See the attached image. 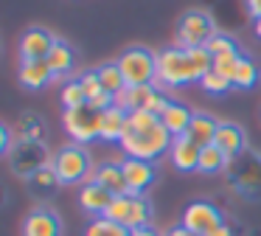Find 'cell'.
I'll return each mask as SVG.
<instances>
[{"label":"cell","mask_w":261,"mask_h":236,"mask_svg":"<svg viewBox=\"0 0 261 236\" xmlns=\"http://www.w3.org/2000/svg\"><path fill=\"white\" fill-rule=\"evenodd\" d=\"M171 144H174V135L163 127L160 115H154L149 110H138L126 115V129L118 146L126 157L154 163L158 157L169 155Z\"/></svg>","instance_id":"1"},{"label":"cell","mask_w":261,"mask_h":236,"mask_svg":"<svg viewBox=\"0 0 261 236\" xmlns=\"http://www.w3.org/2000/svg\"><path fill=\"white\" fill-rule=\"evenodd\" d=\"M208 70H214V56L205 45L202 48L171 45L158 51V84H163L166 90L199 82Z\"/></svg>","instance_id":"2"},{"label":"cell","mask_w":261,"mask_h":236,"mask_svg":"<svg viewBox=\"0 0 261 236\" xmlns=\"http://www.w3.org/2000/svg\"><path fill=\"white\" fill-rule=\"evenodd\" d=\"M227 185L236 188L244 200H261V152L244 149L242 155L230 157L225 169Z\"/></svg>","instance_id":"3"},{"label":"cell","mask_w":261,"mask_h":236,"mask_svg":"<svg viewBox=\"0 0 261 236\" xmlns=\"http://www.w3.org/2000/svg\"><path fill=\"white\" fill-rule=\"evenodd\" d=\"M54 172H57L59 183L62 185H82L93 177V160L90 152L85 149L82 144H65L62 149L54 155Z\"/></svg>","instance_id":"4"},{"label":"cell","mask_w":261,"mask_h":236,"mask_svg":"<svg viewBox=\"0 0 261 236\" xmlns=\"http://www.w3.org/2000/svg\"><path fill=\"white\" fill-rule=\"evenodd\" d=\"M6 157H9L12 172L17 174V177H23V180H29L34 172H40V169H45V166L54 163V155L48 152L45 140H29V138L14 140Z\"/></svg>","instance_id":"5"},{"label":"cell","mask_w":261,"mask_h":236,"mask_svg":"<svg viewBox=\"0 0 261 236\" xmlns=\"http://www.w3.org/2000/svg\"><path fill=\"white\" fill-rule=\"evenodd\" d=\"M118 67L124 73L126 84L138 87V84H158V54L143 45H132L118 56Z\"/></svg>","instance_id":"6"},{"label":"cell","mask_w":261,"mask_h":236,"mask_svg":"<svg viewBox=\"0 0 261 236\" xmlns=\"http://www.w3.org/2000/svg\"><path fill=\"white\" fill-rule=\"evenodd\" d=\"M216 34L214 14L205 9H188L177 20V45L180 48H202Z\"/></svg>","instance_id":"7"},{"label":"cell","mask_w":261,"mask_h":236,"mask_svg":"<svg viewBox=\"0 0 261 236\" xmlns=\"http://www.w3.org/2000/svg\"><path fill=\"white\" fill-rule=\"evenodd\" d=\"M101 115L104 112L93 110L90 104H82L76 110H65L62 124H65V132L73 144H93V140H101Z\"/></svg>","instance_id":"8"},{"label":"cell","mask_w":261,"mask_h":236,"mask_svg":"<svg viewBox=\"0 0 261 236\" xmlns=\"http://www.w3.org/2000/svg\"><path fill=\"white\" fill-rule=\"evenodd\" d=\"M222 222H225V217H222V211L214 205V202L197 200L182 211V222L180 225H186V228L191 230V233H197V236H211Z\"/></svg>","instance_id":"9"},{"label":"cell","mask_w":261,"mask_h":236,"mask_svg":"<svg viewBox=\"0 0 261 236\" xmlns=\"http://www.w3.org/2000/svg\"><path fill=\"white\" fill-rule=\"evenodd\" d=\"M23 236H62V219L57 211L40 205L23 219Z\"/></svg>","instance_id":"10"},{"label":"cell","mask_w":261,"mask_h":236,"mask_svg":"<svg viewBox=\"0 0 261 236\" xmlns=\"http://www.w3.org/2000/svg\"><path fill=\"white\" fill-rule=\"evenodd\" d=\"M54 42H57V37L48 28H40V26L29 28L20 37V59H48Z\"/></svg>","instance_id":"11"},{"label":"cell","mask_w":261,"mask_h":236,"mask_svg":"<svg viewBox=\"0 0 261 236\" xmlns=\"http://www.w3.org/2000/svg\"><path fill=\"white\" fill-rule=\"evenodd\" d=\"M121 166H124V174H126V185H129V194H146L149 188H152L154 177H158V172H154V166L149 160H138V157H124L121 160Z\"/></svg>","instance_id":"12"},{"label":"cell","mask_w":261,"mask_h":236,"mask_svg":"<svg viewBox=\"0 0 261 236\" xmlns=\"http://www.w3.org/2000/svg\"><path fill=\"white\" fill-rule=\"evenodd\" d=\"M113 191H107L101 183H96V180H87V183L79 185V205L85 214H90L93 219L96 217H104V211L110 208V202H113Z\"/></svg>","instance_id":"13"},{"label":"cell","mask_w":261,"mask_h":236,"mask_svg":"<svg viewBox=\"0 0 261 236\" xmlns=\"http://www.w3.org/2000/svg\"><path fill=\"white\" fill-rule=\"evenodd\" d=\"M199 155H202V149H199V146L194 144L188 135L174 138V144H171V149H169L171 166H174L177 172H182V174L197 172V169H199Z\"/></svg>","instance_id":"14"},{"label":"cell","mask_w":261,"mask_h":236,"mask_svg":"<svg viewBox=\"0 0 261 236\" xmlns=\"http://www.w3.org/2000/svg\"><path fill=\"white\" fill-rule=\"evenodd\" d=\"M158 84H138L129 87L126 84L118 96H115V107H121L124 112H138V110H152V101L158 96Z\"/></svg>","instance_id":"15"},{"label":"cell","mask_w":261,"mask_h":236,"mask_svg":"<svg viewBox=\"0 0 261 236\" xmlns=\"http://www.w3.org/2000/svg\"><path fill=\"white\" fill-rule=\"evenodd\" d=\"M20 82L25 90H42L51 82H57L48 59H23L20 62Z\"/></svg>","instance_id":"16"},{"label":"cell","mask_w":261,"mask_h":236,"mask_svg":"<svg viewBox=\"0 0 261 236\" xmlns=\"http://www.w3.org/2000/svg\"><path fill=\"white\" fill-rule=\"evenodd\" d=\"M214 144L219 146L227 157H236V155H242V152L247 149V135H244V129L239 127L236 121H219Z\"/></svg>","instance_id":"17"},{"label":"cell","mask_w":261,"mask_h":236,"mask_svg":"<svg viewBox=\"0 0 261 236\" xmlns=\"http://www.w3.org/2000/svg\"><path fill=\"white\" fill-rule=\"evenodd\" d=\"M90 180H96V183H101L107 191H113L115 197H121V194H129V185H126V174H124V166L121 163H113V160H107V163H98L96 166V172H93V177Z\"/></svg>","instance_id":"18"},{"label":"cell","mask_w":261,"mask_h":236,"mask_svg":"<svg viewBox=\"0 0 261 236\" xmlns=\"http://www.w3.org/2000/svg\"><path fill=\"white\" fill-rule=\"evenodd\" d=\"M160 121H163V127L169 129V132L174 135V138H180V135H186V132H188V127H191V121H194V110H191L188 104L171 101V104L163 110Z\"/></svg>","instance_id":"19"},{"label":"cell","mask_w":261,"mask_h":236,"mask_svg":"<svg viewBox=\"0 0 261 236\" xmlns=\"http://www.w3.org/2000/svg\"><path fill=\"white\" fill-rule=\"evenodd\" d=\"M48 65H51L57 82H59V79H65V76H70L73 67H76V51L70 48L65 39H57L54 48H51V54H48Z\"/></svg>","instance_id":"20"},{"label":"cell","mask_w":261,"mask_h":236,"mask_svg":"<svg viewBox=\"0 0 261 236\" xmlns=\"http://www.w3.org/2000/svg\"><path fill=\"white\" fill-rule=\"evenodd\" d=\"M216 129H219V121L214 115H208V112H194V121H191L186 135L202 149V146H211L216 140Z\"/></svg>","instance_id":"21"},{"label":"cell","mask_w":261,"mask_h":236,"mask_svg":"<svg viewBox=\"0 0 261 236\" xmlns=\"http://www.w3.org/2000/svg\"><path fill=\"white\" fill-rule=\"evenodd\" d=\"M126 115L129 112H124L121 107H113V110H107L101 115V140L104 144H121L124 129H126Z\"/></svg>","instance_id":"22"},{"label":"cell","mask_w":261,"mask_h":236,"mask_svg":"<svg viewBox=\"0 0 261 236\" xmlns=\"http://www.w3.org/2000/svg\"><path fill=\"white\" fill-rule=\"evenodd\" d=\"M25 185H29V191L34 197H48V194H54V191H57L62 183H59L54 166H45V169H40V172L31 174V177L25 180Z\"/></svg>","instance_id":"23"},{"label":"cell","mask_w":261,"mask_h":236,"mask_svg":"<svg viewBox=\"0 0 261 236\" xmlns=\"http://www.w3.org/2000/svg\"><path fill=\"white\" fill-rule=\"evenodd\" d=\"M258 82H261V67L255 65L250 56H242L236 73H233V87L236 90H253Z\"/></svg>","instance_id":"24"},{"label":"cell","mask_w":261,"mask_h":236,"mask_svg":"<svg viewBox=\"0 0 261 236\" xmlns=\"http://www.w3.org/2000/svg\"><path fill=\"white\" fill-rule=\"evenodd\" d=\"M227 160H230V157H227L216 144L202 146V155H199V169H197V172H202V174H219V172H225V169H227Z\"/></svg>","instance_id":"25"},{"label":"cell","mask_w":261,"mask_h":236,"mask_svg":"<svg viewBox=\"0 0 261 236\" xmlns=\"http://www.w3.org/2000/svg\"><path fill=\"white\" fill-rule=\"evenodd\" d=\"M96 70H98V79H101V87L107 90V93L118 96L121 90L126 87V79H124V73H121L118 62H104V65H98Z\"/></svg>","instance_id":"26"},{"label":"cell","mask_w":261,"mask_h":236,"mask_svg":"<svg viewBox=\"0 0 261 236\" xmlns=\"http://www.w3.org/2000/svg\"><path fill=\"white\" fill-rule=\"evenodd\" d=\"M152 222V202L146 200V194H132V208H129V219L126 228H143Z\"/></svg>","instance_id":"27"},{"label":"cell","mask_w":261,"mask_h":236,"mask_svg":"<svg viewBox=\"0 0 261 236\" xmlns=\"http://www.w3.org/2000/svg\"><path fill=\"white\" fill-rule=\"evenodd\" d=\"M85 236H132V230L121 222H113L107 217H96L85 228Z\"/></svg>","instance_id":"28"},{"label":"cell","mask_w":261,"mask_h":236,"mask_svg":"<svg viewBox=\"0 0 261 236\" xmlns=\"http://www.w3.org/2000/svg\"><path fill=\"white\" fill-rule=\"evenodd\" d=\"M59 101H62L65 110H76V107L87 104V96H85V90H82L79 79H68V82H65L62 93H59Z\"/></svg>","instance_id":"29"},{"label":"cell","mask_w":261,"mask_h":236,"mask_svg":"<svg viewBox=\"0 0 261 236\" xmlns=\"http://www.w3.org/2000/svg\"><path fill=\"white\" fill-rule=\"evenodd\" d=\"M199 84H202V90L211 93V96H225L227 90H233V82L227 76H222L219 70H208L202 79H199Z\"/></svg>","instance_id":"30"},{"label":"cell","mask_w":261,"mask_h":236,"mask_svg":"<svg viewBox=\"0 0 261 236\" xmlns=\"http://www.w3.org/2000/svg\"><path fill=\"white\" fill-rule=\"evenodd\" d=\"M129 208H132V194L113 197V202H110V208L104 211V217H107V219H113V222L126 225V219H129Z\"/></svg>","instance_id":"31"},{"label":"cell","mask_w":261,"mask_h":236,"mask_svg":"<svg viewBox=\"0 0 261 236\" xmlns=\"http://www.w3.org/2000/svg\"><path fill=\"white\" fill-rule=\"evenodd\" d=\"M242 51H230V54H219V56H214V70H219L222 76H227L233 82V73H236V67H239V62H242Z\"/></svg>","instance_id":"32"},{"label":"cell","mask_w":261,"mask_h":236,"mask_svg":"<svg viewBox=\"0 0 261 236\" xmlns=\"http://www.w3.org/2000/svg\"><path fill=\"white\" fill-rule=\"evenodd\" d=\"M205 48L211 51V56H219V54H230V51H239V45H236V39H233L227 31H216L214 37L208 39V45H205Z\"/></svg>","instance_id":"33"},{"label":"cell","mask_w":261,"mask_h":236,"mask_svg":"<svg viewBox=\"0 0 261 236\" xmlns=\"http://www.w3.org/2000/svg\"><path fill=\"white\" fill-rule=\"evenodd\" d=\"M76 79H79V84H82V90H85L87 101H90V99H96L98 93H104L101 79H98V70H96V67H90V70H82Z\"/></svg>","instance_id":"34"},{"label":"cell","mask_w":261,"mask_h":236,"mask_svg":"<svg viewBox=\"0 0 261 236\" xmlns=\"http://www.w3.org/2000/svg\"><path fill=\"white\" fill-rule=\"evenodd\" d=\"M42 132H45V124H42L37 115H23L20 118V138L42 140Z\"/></svg>","instance_id":"35"},{"label":"cell","mask_w":261,"mask_h":236,"mask_svg":"<svg viewBox=\"0 0 261 236\" xmlns=\"http://www.w3.org/2000/svg\"><path fill=\"white\" fill-rule=\"evenodd\" d=\"M12 144H14V140H12V129L3 127V129H0V149H3V155H9Z\"/></svg>","instance_id":"36"},{"label":"cell","mask_w":261,"mask_h":236,"mask_svg":"<svg viewBox=\"0 0 261 236\" xmlns=\"http://www.w3.org/2000/svg\"><path fill=\"white\" fill-rule=\"evenodd\" d=\"M244 9H247V14L253 17V20H258L261 17V0H244Z\"/></svg>","instance_id":"37"},{"label":"cell","mask_w":261,"mask_h":236,"mask_svg":"<svg viewBox=\"0 0 261 236\" xmlns=\"http://www.w3.org/2000/svg\"><path fill=\"white\" fill-rule=\"evenodd\" d=\"M163 236H197V233H191V230H188L186 225H174V228H169Z\"/></svg>","instance_id":"38"},{"label":"cell","mask_w":261,"mask_h":236,"mask_svg":"<svg viewBox=\"0 0 261 236\" xmlns=\"http://www.w3.org/2000/svg\"><path fill=\"white\" fill-rule=\"evenodd\" d=\"M132 236H160L152 225H143V228H132Z\"/></svg>","instance_id":"39"},{"label":"cell","mask_w":261,"mask_h":236,"mask_svg":"<svg viewBox=\"0 0 261 236\" xmlns=\"http://www.w3.org/2000/svg\"><path fill=\"white\" fill-rule=\"evenodd\" d=\"M211 236H236V233H233V228H230L227 222H222V225H219V228H216Z\"/></svg>","instance_id":"40"},{"label":"cell","mask_w":261,"mask_h":236,"mask_svg":"<svg viewBox=\"0 0 261 236\" xmlns=\"http://www.w3.org/2000/svg\"><path fill=\"white\" fill-rule=\"evenodd\" d=\"M253 28H255V37L261 39V17H258V20H253Z\"/></svg>","instance_id":"41"}]
</instances>
